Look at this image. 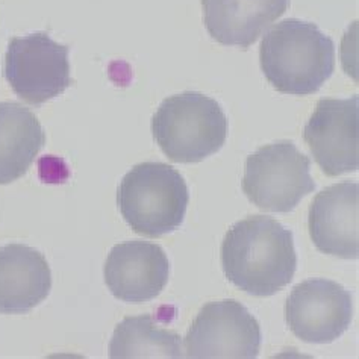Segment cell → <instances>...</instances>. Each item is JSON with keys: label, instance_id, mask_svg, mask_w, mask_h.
<instances>
[{"label": "cell", "instance_id": "obj_6", "mask_svg": "<svg viewBox=\"0 0 359 359\" xmlns=\"http://www.w3.org/2000/svg\"><path fill=\"white\" fill-rule=\"evenodd\" d=\"M69 46L44 32L17 36L8 44L5 79L18 97L34 107L58 97L73 83Z\"/></svg>", "mask_w": 359, "mask_h": 359}, {"label": "cell", "instance_id": "obj_13", "mask_svg": "<svg viewBox=\"0 0 359 359\" xmlns=\"http://www.w3.org/2000/svg\"><path fill=\"white\" fill-rule=\"evenodd\" d=\"M288 5L290 0H202L203 22L217 43L249 49Z\"/></svg>", "mask_w": 359, "mask_h": 359}, {"label": "cell", "instance_id": "obj_7", "mask_svg": "<svg viewBox=\"0 0 359 359\" xmlns=\"http://www.w3.org/2000/svg\"><path fill=\"white\" fill-rule=\"evenodd\" d=\"M261 327L237 300L206 304L188 330L184 347L191 359H253L261 351Z\"/></svg>", "mask_w": 359, "mask_h": 359}, {"label": "cell", "instance_id": "obj_8", "mask_svg": "<svg viewBox=\"0 0 359 359\" xmlns=\"http://www.w3.org/2000/svg\"><path fill=\"white\" fill-rule=\"evenodd\" d=\"M352 294L329 279H308L292 288L285 302L291 332L311 344H329L352 323Z\"/></svg>", "mask_w": 359, "mask_h": 359}, {"label": "cell", "instance_id": "obj_15", "mask_svg": "<svg viewBox=\"0 0 359 359\" xmlns=\"http://www.w3.org/2000/svg\"><path fill=\"white\" fill-rule=\"evenodd\" d=\"M182 338L158 323L152 316L126 317L117 325L109 343V358H184Z\"/></svg>", "mask_w": 359, "mask_h": 359}, {"label": "cell", "instance_id": "obj_11", "mask_svg": "<svg viewBox=\"0 0 359 359\" xmlns=\"http://www.w3.org/2000/svg\"><path fill=\"white\" fill-rule=\"evenodd\" d=\"M359 185L344 181L316 194L309 208V235L325 255L358 259L359 257Z\"/></svg>", "mask_w": 359, "mask_h": 359}, {"label": "cell", "instance_id": "obj_9", "mask_svg": "<svg viewBox=\"0 0 359 359\" xmlns=\"http://www.w3.org/2000/svg\"><path fill=\"white\" fill-rule=\"evenodd\" d=\"M358 96L323 99L304 129L316 163L327 176L358 172Z\"/></svg>", "mask_w": 359, "mask_h": 359}, {"label": "cell", "instance_id": "obj_10", "mask_svg": "<svg viewBox=\"0 0 359 359\" xmlns=\"http://www.w3.org/2000/svg\"><path fill=\"white\" fill-rule=\"evenodd\" d=\"M111 294L128 304H144L161 294L170 278V261L161 245L126 241L111 249L105 269Z\"/></svg>", "mask_w": 359, "mask_h": 359}, {"label": "cell", "instance_id": "obj_5", "mask_svg": "<svg viewBox=\"0 0 359 359\" xmlns=\"http://www.w3.org/2000/svg\"><path fill=\"white\" fill-rule=\"evenodd\" d=\"M316 190L311 161L291 141L262 146L245 161L243 191L269 212H290Z\"/></svg>", "mask_w": 359, "mask_h": 359}, {"label": "cell", "instance_id": "obj_3", "mask_svg": "<svg viewBox=\"0 0 359 359\" xmlns=\"http://www.w3.org/2000/svg\"><path fill=\"white\" fill-rule=\"evenodd\" d=\"M152 134L173 163H201L224 146L228 118L219 102L185 91L161 103L152 117Z\"/></svg>", "mask_w": 359, "mask_h": 359}, {"label": "cell", "instance_id": "obj_14", "mask_svg": "<svg viewBox=\"0 0 359 359\" xmlns=\"http://www.w3.org/2000/svg\"><path fill=\"white\" fill-rule=\"evenodd\" d=\"M44 144L43 126L31 109L0 102V184L25 176Z\"/></svg>", "mask_w": 359, "mask_h": 359}, {"label": "cell", "instance_id": "obj_12", "mask_svg": "<svg viewBox=\"0 0 359 359\" xmlns=\"http://www.w3.org/2000/svg\"><path fill=\"white\" fill-rule=\"evenodd\" d=\"M50 290L52 271L41 252L18 243L0 248V313H29Z\"/></svg>", "mask_w": 359, "mask_h": 359}, {"label": "cell", "instance_id": "obj_2", "mask_svg": "<svg viewBox=\"0 0 359 359\" xmlns=\"http://www.w3.org/2000/svg\"><path fill=\"white\" fill-rule=\"evenodd\" d=\"M259 64L273 88L283 94L317 93L335 70V46L314 23L287 18L264 35Z\"/></svg>", "mask_w": 359, "mask_h": 359}, {"label": "cell", "instance_id": "obj_4", "mask_svg": "<svg viewBox=\"0 0 359 359\" xmlns=\"http://www.w3.org/2000/svg\"><path fill=\"white\" fill-rule=\"evenodd\" d=\"M188 187L182 175L164 163H141L125 175L117 188L123 219L137 233L158 238L182 224Z\"/></svg>", "mask_w": 359, "mask_h": 359}, {"label": "cell", "instance_id": "obj_1", "mask_svg": "<svg viewBox=\"0 0 359 359\" xmlns=\"http://www.w3.org/2000/svg\"><path fill=\"white\" fill-rule=\"evenodd\" d=\"M222 266L226 278L249 294H276L297 269L292 232L267 215L243 219L222 243Z\"/></svg>", "mask_w": 359, "mask_h": 359}]
</instances>
